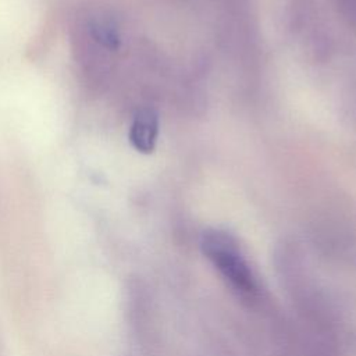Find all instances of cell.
Returning <instances> with one entry per match:
<instances>
[{"label":"cell","mask_w":356,"mask_h":356,"mask_svg":"<svg viewBox=\"0 0 356 356\" xmlns=\"http://www.w3.org/2000/svg\"><path fill=\"white\" fill-rule=\"evenodd\" d=\"M200 248L204 257L239 298L249 302L257 298V277L232 235L220 229H207L202 235Z\"/></svg>","instance_id":"obj_1"},{"label":"cell","mask_w":356,"mask_h":356,"mask_svg":"<svg viewBox=\"0 0 356 356\" xmlns=\"http://www.w3.org/2000/svg\"><path fill=\"white\" fill-rule=\"evenodd\" d=\"M93 31H95L97 40H100L103 44H106L108 47H115L118 44V35L110 24L99 22L95 25Z\"/></svg>","instance_id":"obj_3"},{"label":"cell","mask_w":356,"mask_h":356,"mask_svg":"<svg viewBox=\"0 0 356 356\" xmlns=\"http://www.w3.org/2000/svg\"><path fill=\"white\" fill-rule=\"evenodd\" d=\"M159 134V120L153 110L143 108L135 115L131 129L129 140L132 146L140 153H152Z\"/></svg>","instance_id":"obj_2"}]
</instances>
